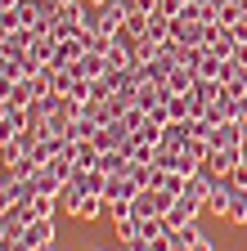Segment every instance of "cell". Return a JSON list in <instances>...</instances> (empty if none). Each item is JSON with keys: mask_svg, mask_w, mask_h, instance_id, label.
<instances>
[{"mask_svg": "<svg viewBox=\"0 0 247 251\" xmlns=\"http://www.w3.org/2000/svg\"><path fill=\"white\" fill-rule=\"evenodd\" d=\"M171 206H175V193H166V188H158V184H148V188H139V193H135L131 215H135V220H158V215H166Z\"/></svg>", "mask_w": 247, "mask_h": 251, "instance_id": "obj_1", "label": "cell"}, {"mask_svg": "<svg viewBox=\"0 0 247 251\" xmlns=\"http://www.w3.org/2000/svg\"><path fill=\"white\" fill-rule=\"evenodd\" d=\"M234 198H238V188L229 184V175L211 171V193H207V211H211L216 220H229V206H234Z\"/></svg>", "mask_w": 247, "mask_h": 251, "instance_id": "obj_2", "label": "cell"}, {"mask_svg": "<svg viewBox=\"0 0 247 251\" xmlns=\"http://www.w3.org/2000/svg\"><path fill=\"white\" fill-rule=\"evenodd\" d=\"M202 36H207V23L193 18L189 9H180V14L171 18V41H175V45H202Z\"/></svg>", "mask_w": 247, "mask_h": 251, "instance_id": "obj_3", "label": "cell"}, {"mask_svg": "<svg viewBox=\"0 0 247 251\" xmlns=\"http://www.w3.org/2000/svg\"><path fill=\"white\" fill-rule=\"evenodd\" d=\"M207 144L211 148H247V126L243 121H220V126H211Z\"/></svg>", "mask_w": 247, "mask_h": 251, "instance_id": "obj_4", "label": "cell"}, {"mask_svg": "<svg viewBox=\"0 0 247 251\" xmlns=\"http://www.w3.org/2000/svg\"><path fill=\"white\" fill-rule=\"evenodd\" d=\"M202 211H207V206H202L198 198H175V206H171L162 220H166V229H184V225H198Z\"/></svg>", "mask_w": 247, "mask_h": 251, "instance_id": "obj_5", "label": "cell"}, {"mask_svg": "<svg viewBox=\"0 0 247 251\" xmlns=\"http://www.w3.org/2000/svg\"><path fill=\"white\" fill-rule=\"evenodd\" d=\"M193 76H198V81H220V85H225V76H229V58L202 50V54H198V63H193Z\"/></svg>", "mask_w": 247, "mask_h": 251, "instance_id": "obj_6", "label": "cell"}, {"mask_svg": "<svg viewBox=\"0 0 247 251\" xmlns=\"http://www.w3.org/2000/svg\"><path fill=\"white\" fill-rule=\"evenodd\" d=\"M68 68H72L81 81H99V76H108V72H112V68H108V58H104L99 50H85L77 63H68Z\"/></svg>", "mask_w": 247, "mask_h": 251, "instance_id": "obj_7", "label": "cell"}, {"mask_svg": "<svg viewBox=\"0 0 247 251\" xmlns=\"http://www.w3.org/2000/svg\"><path fill=\"white\" fill-rule=\"evenodd\" d=\"M166 99H171V90H166V81H139V94H135V108L153 112V108H162Z\"/></svg>", "mask_w": 247, "mask_h": 251, "instance_id": "obj_8", "label": "cell"}, {"mask_svg": "<svg viewBox=\"0 0 247 251\" xmlns=\"http://www.w3.org/2000/svg\"><path fill=\"white\" fill-rule=\"evenodd\" d=\"M0 94H5L9 108H32V99H36L32 81H0Z\"/></svg>", "mask_w": 247, "mask_h": 251, "instance_id": "obj_9", "label": "cell"}, {"mask_svg": "<svg viewBox=\"0 0 247 251\" xmlns=\"http://www.w3.org/2000/svg\"><path fill=\"white\" fill-rule=\"evenodd\" d=\"M121 27H126V9L104 5L99 9V23H95V36H121Z\"/></svg>", "mask_w": 247, "mask_h": 251, "instance_id": "obj_10", "label": "cell"}, {"mask_svg": "<svg viewBox=\"0 0 247 251\" xmlns=\"http://www.w3.org/2000/svg\"><path fill=\"white\" fill-rule=\"evenodd\" d=\"M23 238H27V247H50L54 242V215H36L32 225L23 229Z\"/></svg>", "mask_w": 247, "mask_h": 251, "instance_id": "obj_11", "label": "cell"}, {"mask_svg": "<svg viewBox=\"0 0 247 251\" xmlns=\"http://www.w3.org/2000/svg\"><path fill=\"white\" fill-rule=\"evenodd\" d=\"M148 23H153L148 9H131V14H126V27H121V36H126L131 45H135V41H148Z\"/></svg>", "mask_w": 247, "mask_h": 251, "instance_id": "obj_12", "label": "cell"}, {"mask_svg": "<svg viewBox=\"0 0 247 251\" xmlns=\"http://www.w3.org/2000/svg\"><path fill=\"white\" fill-rule=\"evenodd\" d=\"M81 202H85V188H81V179H68L63 188H58V211H68L72 220H77Z\"/></svg>", "mask_w": 247, "mask_h": 251, "instance_id": "obj_13", "label": "cell"}, {"mask_svg": "<svg viewBox=\"0 0 247 251\" xmlns=\"http://www.w3.org/2000/svg\"><path fill=\"white\" fill-rule=\"evenodd\" d=\"M238 162H243V148H211V157H207V166H211V171H220V175L234 171Z\"/></svg>", "mask_w": 247, "mask_h": 251, "instance_id": "obj_14", "label": "cell"}, {"mask_svg": "<svg viewBox=\"0 0 247 251\" xmlns=\"http://www.w3.org/2000/svg\"><path fill=\"white\" fill-rule=\"evenodd\" d=\"M193 81H198V76H193V68L175 63V68H171V76H166V90H171V94H189V90H193Z\"/></svg>", "mask_w": 247, "mask_h": 251, "instance_id": "obj_15", "label": "cell"}, {"mask_svg": "<svg viewBox=\"0 0 247 251\" xmlns=\"http://www.w3.org/2000/svg\"><path fill=\"white\" fill-rule=\"evenodd\" d=\"M112 233H117V242H135V238L144 233V220H135V215H117V220H112Z\"/></svg>", "mask_w": 247, "mask_h": 251, "instance_id": "obj_16", "label": "cell"}, {"mask_svg": "<svg viewBox=\"0 0 247 251\" xmlns=\"http://www.w3.org/2000/svg\"><path fill=\"white\" fill-rule=\"evenodd\" d=\"M99 215H108V202L85 193V202H81V211H77V225H90V220H99Z\"/></svg>", "mask_w": 247, "mask_h": 251, "instance_id": "obj_17", "label": "cell"}, {"mask_svg": "<svg viewBox=\"0 0 247 251\" xmlns=\"http://www.w3.org/2000/svg\"><path fill=\"white\" fill-rule=\"evenodd\" d=\"M95 135H99V121H90V117H72L68 139H95Z\"/></svg>", "mask_w": 247, "mask_h": 251, "instance_id": "obj_18", "label": "cell"}, {"mask_svg": "<svg viewBox=\"0 0 247 251\" xmlns=\"http://www.w3.org/2000/svg\"><path fill=\"white\" fill-rule=\"evenodd\" d=\"M225 85H229L234 94H247V63H229V76H225Z\"/></svg>", "mask_w": 247, "mask_h": 251, "instance_id": "obj_19", "label": "cell"}, {"mask_svg": "<svg viewBox=\"0 0 247 251\" xmlns=\"http://www.w3.org/2000/svg\"><path fill=\"white\" fill-rule=\"evenodd\" d=\"M166 112H171V121H189L193 112H189V94H171L166 99Z\"/></svg>", "mask_w": 247, "mask_h": 251, "instance_id": "obj_20", "label": "cell"}, {"mask_svg": "<svg viewBox=\"0 0 247 251\" xmlns=\"http://www.w3.org/2000/svg\"><path fill=\"white\" fill-rule=\"evenodd\" d=\"M23 157H27V152L18 148V139H9L5 148H0V166H5V171H9V166H18V162H23Z\"/></svg>", "mask_w": 247, "mask_h": 251, "instance_id": "obj_21", "label": "cell"}, {"mask_svg": "<svg viewBox=\"0 0 247 251\" xmlns=\"http://www.w3.org/2000/svg\"><path fill=\"white\" fill-rule=\"evenodd\" d=\"M229 225H247V193L234 198V206H229Z\"/></svg>", "mask_w": 247, "mask_h": 251, "instance_id": "obj_22", "label": "cell"}, {"mask_svg": "<svg viewBox=\"0 0 247 251\" xmlns=\"http://www.w3.org/2000/svg\"><path fill=\"white\" fill-rule=\"evenodd\" d=\"M184 9V0H158V5H153V14H162V18H175Z\"/></svg>", "mask_w": 247, "mask_h": 251, "instance_id": "obj_23", "label": "cell"}, {"mask_svg": "<svg viewBox=\"0 0 247 251\" xmlns=\"http://www.w3.org/2000/svg\"><path fill=\"white\" fill-rule=\"evenodd\" d=\"M229 36H234V45H247V18H238V23L229 27Z\"/></svg>", "mask_w": 247, "mask_h": 251, "instance_id": "obj_24", "label": "cell"}, {"mask_svg": "<svg viewBox=\"0 0 247 251\" xmlns=\"http://www.w3.org/2000/svg\"><path fill=\"white\" fill-rule=\"evenodd\" d=\"M0 247H5V251H32V247H27V238H23V233H18V238H5Z\"/></svg>", "mask_w": 247, "mask_h": 251, "instance_id": "obj_25", "label": "cell"}, {"mask_svg": "<svg viewBox=\"0 0 247 251\" xmlns=\"http://www.w3.org/2000/svg\"><path fill=\"white\" fill-rule=\"evenodd\" d=\"M189 251H216V247H211V238H207V233H202V238H198V242H193V247H189Z\"/></svg>", "mask_w": 247, "mask_h": 251, "instance_id": "obj_26", "label": "cell"}, {"mask_svg": "<svg viewBox=\"0 0 247 251\" xmlns=\"http://www.w3.org/2000/svg\"><path fill=\"white\" fill-rule=\"evenodd\" d=\"M5 238H9V220L0 215V242H5Z\"/></svg>", "mask_w": 247, "mask_h": 251, "instance_id": "obj_27", "label": "cell"}, {"mask_svg": "<svg viewBox=\"0 0 247 251\" xmlns=\"http://www.w3.org/2000/svg\"><path fill=\"white\" fill-rule=\"evenodd\" d=\"M234 5H238V14H243V18H247V0H234Z\"/></svg>", "mask_w": 247, "mask_h": 251, "instance_id": "obj_28", "label": "cell"}, {"mask_svg": "<svg viewBox=\"0 0 247 251\" xmlns=\"http://www.w3.org/2000/svg\"><path fill=\"white\" fill-rule=\"evenodd\" d=\"M32 251H54V242H50V247H32Z\"/></svg>", "mask_w": 247, "mask_h": 251, "instance_id": "obj_29", "label": "cell"}, {"mask_svg": "<svg viewBox=\"0 0 247 251\" xmlns=\"http://www.w3.org/2000/svg\"><path fill=\"white\" fill-rule=\"evenodd\" d=\"M95 251H108V247H95Z\"/></svg>", "mask_w": 247, "mask_h": 251, "instance_id": "obj_30", "label": "cell"}, {"mask_svg": "<svg viewBox=\"0 0 247 251\" xmlns=\"http://www.w3.org/2000/svg\"><path fill=\"white\" fill-rule=\"evenodd\" d=\"M0 148H5V139H0Z\"/></svg>", "mask_w": 247, "mask_h": 251, "instance_id": "obj_31", "label": "cell"}, {"mask_svg": "<svg viewBox=\"0 0 247 251\" xmlns=\"http://www.w3.org/2000/svg\"><path fill=\"white\" fill-rule=\"evenodd\" d=\"M0 251H5V247H0Z\"/></svg>", "mask_w": 247, "mask_h": 251, "instance_id": "obj_32", "label": "cell"}]
</instances>
